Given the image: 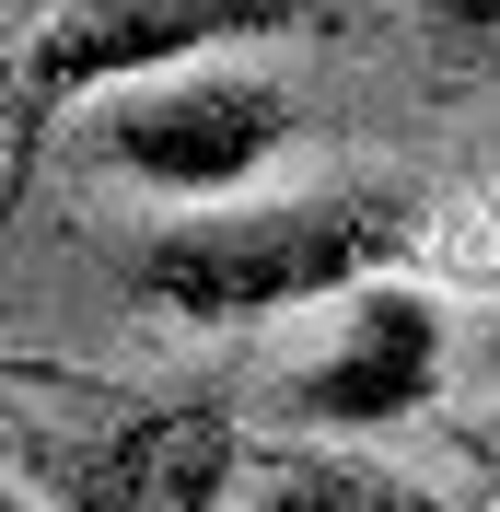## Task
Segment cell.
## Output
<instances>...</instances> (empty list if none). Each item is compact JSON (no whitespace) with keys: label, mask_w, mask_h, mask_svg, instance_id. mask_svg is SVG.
<instances>
[{"label":"cell","mask_w":500,"mask_h":512,"mask_svg":"<svg viewBox=\"0 0 500 512\" xmlns=\"http://www.w3.org/2000/svg\"><path fill=\"white\" fill-rule=\"evenodd\" d=\"M431 245V210L407 187H303V198H256V210H198V222H163L140 245H117V291L163 326H268L303 315V303H338V291L407 280Z\"/></svg>","instance_id":"6da1fadb"},{"label":"cell","mask_w":500,"mask_h":512,"mask_svg":"<svg viewBox=\"0 0 500 512\" xmlns=\"http://www.w3.org/2000/svg\"><path fill=\"white\" fill-rule=\"evenodd\" d=\"M314 24H326V0H59V12L24 35V59H12V175H0V198L24 187L35 140H47L82 94H140V82L210 70L221 47L314 35Z\"/></svg>","instance_id":"7a4b0ae2"},{"label":"cell","mask_w":500,"mask_h":512,"mask_svg":"<svg viewBox=\"0 0 500 512\" xmlns=\"http://www.w3.org/2000/svg\"><path fill=\"white\" fill-rule=\"evenodd\" d=\"M303 94L291 82H256V70H175V82H140V94L105 105V163L140 175L163 198H233L268 152L303 140Z\"/></svg>","instance_id":"3957f363"},{"label":"cell","mask_w":500,"mask_h":512,"mask_svg":"<svg viewBox=\"0 0 500 512\" xmlns=\"http://www.w3.org/2000/svg\"><path fill=\"white\" fill-rule=\"evenodd\" d=\"M70 512H221L245 489V419L221 396H152L94 419V443H24Z\"/></svg>","instance_id":"277c9868"},{"label":"cell","mask_w":500,"mask_h":512,"mask_svg":"<svg viewBox=\"0 0 500 512\" xmlns=\"http://www.w3.org/2000/svg\"><path fill=\"white\" fill-rule=\"evenodd\" d=\"M431 396H442V303L419 280H373V291H349L338 350L291 373L280 419L291 431H396Z\"/></svg>","instance_id":"5b68a950"},{"label":"cell","mask_w":500,"mask_h":512,"mask_svg":"<svg viewBox=\"0 0 500 512\" xmlns=\"http://www.w3.org/2000/svg\"><path fill=\"white\" fill-rule=\"evenodd\" d=\"M245 501L256 512H442L419 478H384L373 454H326V443L245 454Z\"/></svg>","instance_id":"8992f818"},{"label":"cell","mask_w":500,"mask_h":512,"mask_svg":"<svg viewBox=\"0 0 500 512\" xmlns=\"http://www.w3.org/2000/svg\"><path fill=\"white\" fill-rule=\"evenodd\" d=\"M419 256H431L442 280H466V291H500V198H442Z\"/></svg>","instance_id":"52a82bcc"},{"label":"cell","mask_w":500,"mask_h":512,"mask_svg":"<svg viewBox=\"0 0 500 512\" xmlns=\"http://www.w3.org/2000/svg\"><path fill=\"white\" fill-rule=\"evenodd\" d=\"M419 35L442 70H500V0H419Z\"/></svg>","instance_id":"ba28073f"},{"label":"cell","mask_w":500,"mask_h":512,"mask_svg":"<svg viewBox=\"0 0 500 512\" xmlns=\"http://www.w3.org/2000/svg\"><path fill=\"white\" fill-rule=\"evenodd\" d=\"M454 454H466L477 478H489V501H500V408H477V419H454Z\"/></svg>","instance_id":"9c48e42d"},{"label":"cell","mask_w":500,"mask_h":512,"mask_svg":"<svg viewBox=\"0 0 500 512\" xmlns=\"http://www.w3.org/2000/svg\"><path fill=\"white\" fill-rule=\"evenodd\" d=\"M0 512H24V489H0Z\"/></svg>","instance_id":"30bf717a"}]
</instances>
